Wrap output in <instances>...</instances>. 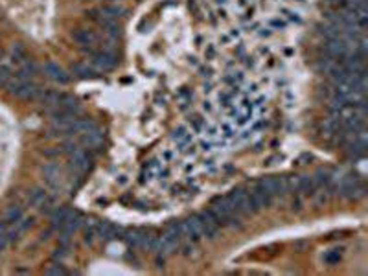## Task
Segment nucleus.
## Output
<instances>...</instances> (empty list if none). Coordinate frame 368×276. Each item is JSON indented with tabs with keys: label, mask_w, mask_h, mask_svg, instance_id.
Listing matches in <instances>:
<instances>
[{
	"label": "nucleus",
	"mask_w": 368,
	"mask_h": 276,
	"mask_svg": "<svg viewBox=\"0 0 368 276\" xmlns=\"http://www.w3.org/2000/svg\"><path fill=\"white\" fill-rule=\"evenodd\" d=\"M103 30L107 31L109 35H111V37H115V39H118V37H120V33H122V30H120V24L116 23V21H115V23H109L107 26H103Z\"/></svg>",
	"instance_id": "obj_25"
},
{
	"label": "nucleus",
	"mask_w": 368,
	"mask_h": 276,
	"mask_svg": "<svg viewBox=\"0 0 368 276\" xmlns=\"http://www.w3.org/2000/svg\"><path fill=\"white\" fill-rule=\"evenodd\" d=\"M46 275H65V269L61 267V265H57V263H54V265H50V267L45 271Z\"/></svg>",
	"instance_id": "obj_28"
},
{
	"label": "nucleus",
	"mask_w": 368,
	"mask_h": 276,
	"mask_svg": "<svg viewBox=\"0 0 368 276\" xmlns=\"http://www.w3.org/2000/svg\"><path fill=\"white\" fill-rule=\"evenodd\" d=\"M297 2H306V0H297Z\"/></svg>",
	"instance_id": "obj_37"
},
{
	"label": "nucleus",
	"mask_w": 368,
	"mask_h": 276,
	"mask_svg": "<svg viewBox=\"0 0 368 276\" xmlns=\"http://www.w3.org/2000/svg\"><path fill=\"white\" fill-rule=\"evenodd\" d=\"M258 188L261 192L269 193L271 197L273 195H282L287 192V181L285 179H261L258 183Z\"/></svg>",
	"instance_id": "obj_4"
},
{
	"label": "nucleus",
	"mask_w": 368,
	"mask_h": 276,
	"mask_svg": "<svg viewBox=\"0 0 368 276\" xmlns=\"http://www.w3.org/2000/svg\"><path fill=\"white\" fill-rule=\"evenodd\" d=\"M70 214H72V212H70L69 208H59V210H55L54 214H52V217H50L52 227H54V229H63V225L69 219Z\"/></svg>",
	"instance_id": "obj_16"
},
{
	"label": "nucleus",
	"mask_w": 368,
	"mask_h": 276,
	"mask_svg": "<svg viewBox=\"0 0 368 276\" xmlns=\"http://www.w3.org/2000/svg\"><path fill=\"white\" fill-rule=\"evenodd\" d=\"M28 201H30L33 207H45L46 203H48V195H46L45 190H41V188H33L30 193H28Z\"/></svg>",
	"instance_id": "obj_12"
},
{
	"label": "nucleus",
	"mask_w": 368,
	"mask_h": 276,
	"mask_svg": "<svg viewBox=\"0 0 368 276\" xmlns=\"http://www.w3.org/2000/svg\"><path fill=\"white\" fill-rule=\"evenodd\" d=\"M249 197H251V205H253L254 212L267 208L269 203H271V195H269V193H265V192H261L260 188H256L253 193H249Z\"/></svg>",
	"instance_id": "obj_8"
},
{
	"label": "nucleus",
	"mask_w": 368,
	"mask_h": 276,
	"mask_svg": "<svg viewBox=\"0 0 368 276\" xmlns=\"http://www.w3.org/2000/svg\"><path fill=\"white\" fill-rule=\"evenodd\" d=\"M63 256H67V247H59V249L54 253L55 260H57V258H63Z\"/></svg>",
	"instance_id": "obj_31"
},
{
	"label": "nucleus",
	"mask_w": 368,
	"mask_h": 276,
	"mask_svg": "<svg viewBox=\"0 0 368 276\" xmlns=\"http://www.w3.org/2000/svg\"><path fill=\"white\" fill-rule=\"evenodd\" d=\"M23 217V208L17 207V205H11V207L6 210V214H4V223L6 225H13L15 221H19Z\"/></svg>",
	"instance_id": "obj_18"
},
{
	"label": "nucleus",
	"mask_w": 368,
	"mask_h": 276,
	"mask_svg": "<svg viewBox=\"0 0 368 276\" xmlns=\"http://www.w3.org/2000/svg\"><path fill=\"white\" fill-rule=\"evenodd\" d=\"M215 4H221V6H225V4H227V0H215Z\"/></svg>",
	"instance_id": "obj_36"
},
{
	"label": "nucleus",
	"mask_w": 368,
	"mask_h": 276,
	"mask_svg": "<svg viewBox=\"0 0 368 276\" xmlns=\"http://www.w3.org/2000/svg\"><path fill=\"white\" fill-rule=\"evenodd\" d=\"M45 74L52 81H57V83H69L70 81V76L67 74V70L63 69V67H59L57 63L54 61H48L45 65Z\"/></svg>",
	"instance_id": "obj_6"
},
{
	"label": "nucleus",
	"mask_w": 368,
	"mask_h": 276,
	"mask_svg": "<svg viewBox=\"0 0 368 276\" xmlns=\"http://www.w3.org/2000/svg\"><path fill=\"white\" fill-rule=\"evenodd\" d=\"M9 243V236H8V225L6 223H0V251H4L6 245Z\"/></svg>",
	"instance_id": "obj_24"
},
{
	"label": "nucleus",
	"mask_w": 368,
	"mask_h": 276,
	"mask_svg": "<svg viewBox=\"0 0 368 276\" xmlns=\"http://www.w3.org/2000/svg\"><path fill=\"white\" fill-rule=\"evenodd\" d=\"M162 157H164L166 161H171V157H173V153H171V151H164V155H162Z\"/></svg>",
	"instance_id": "obj_35"
},
{
	"label": "nucleus",
	"mask_w": 368,
	"mask_h": 276,
	"mask_svg": "<svg viewBox=\"0 0 368 276\" xmlns=\"http://www.w3.org/2000/svg\"><path fill=\"white\" fill-rule=\"evenodd\" d=\"M70 161H72V166L77 171H87V169L91 168V159H89V155L85 153L81 147H77L74 153H70Z\"/></svg>",
	"instance_id": "obj_7"
},
{
	"label": "nucleus",
	"mask_w": 368,
	"mask_h": 276,
	"mask_svg": "<svg viewBox=\"0 0 368 276\" xmlns=\"http://www.w3.org/2000/svg\"><path fill=\"white\" fill-rule=\"evenodd\" d=\"M219 101H221L225 107H232V103H234L232 92H221V94H219Z\"/></svg>",
	"instance_id": "obj_27"
},
{
	"label": "nucleus",
	"mask_w": 368,
	"mask_h": 276,
	"mask_svg": "<svg viewBox=\"0 0 368 276\" xmlns=\"http://www.w3.org/2000/svg\"><path fill=\"white\" fill-rule=\"evenodd\" d=\"M190 125L193 127L195 133H201V131L205 129V118L203 116H192L190 118Z\"/></svg>",
	"instance_id": "obj_26"
},
{
	"label": "nucleus",
	"mask_w": 368,
	"mask_h": 276,
	"mask_svg": "<svg viewBox=\"0 0 368 276\" xmlns=\"http://www.w3.org/2000/svg\"><path fill=\"white\" fill-rule=\"evenodd\" d=\"M322 260H324V263H328V265H335V263H339V261H341V253H339L337 249L328 251V253L322 256Z\"/></svg>",
	"instance_id": "obj_22"
},
{
	"label": "nucleus",
	"mask_w": 368,
	"mask_h": 276,
	"mask_svg": "<svg viewBox=\"0 0 368 276\" xmlns=\"http://www.w3.org/2000/svg\"><path fill=\"white\" fill-rule=\"evenodd\" d=\"M315 188H317V184H315L313 177H307V175H302L299 177V190H304V192H313Z\"/></svg>",
	"instance_id": "obj_21"
},
{
	"label": "nucleus",
	"mask_w": 368,
	"mask_h": 276,
	"mask_svg": "<svg viewBox=\"0 0 368 276\" xmlns=\"http://www.w3.org/2000/svg\"><path fill=\"white\" fill-rule=\"evenodd\" d=\"M271 33H273V30H271V28H260V31H258V35H260V37H269Z\"/></svg>",
	"instance_id": "obj_33"
},
{
	"label": "nucleus",
	"mask_w": 368,
	"mask_h": 276,
	"mask_svg": "<svg viewBox=\"0 0 368 276\" xmlns=\"http://www.w3.org/2000/svg\"><path fill=\"white\" fill-rule=\"evenodd\" d=\"M267 24H269V28H271L273 31H282V30H285V28H287V23H285L284 19H280V17L271 19Z\"/></svg>",
	"instance_id": "obj_23"
},
{
	"label": "nucleus",
	"mask_w": 368,
	"mask_h": 276,
	"mask_svg": "<svg viewBox=\"0 0 368 276\" xmlns=\"http://www.w3.org/2000/svg\"><path fill=\"white\" fill-rule=\"evenodd\" d=\"M101 138H103L101 131L98 127H92L91 131H87V133L81 135V144L87 147H96L101 144Z\"/></svg>",
	"instance_id": "obj_10"
},
{
	"label": "nucleus",
	"mask_w": 368,
	"mask_h": 276,
	"mask_svg": "<svg viewBox=\"0 0 368 276\" xmlns=\"http://www.w3.org/2000/svg\"><path fill=\"white\" fill-rule=\"evenodd\" d=\"M125 241L129 243V247H140V249H142L144 232H140V230H129V232L125 234Z\"/></svg>",
	"instance_id": "obj_19"
},
{
	"label": "nucleus",
	"mask_w": 368,
	"mask_h": 276,
	"mask_svg": "<svg viewBox=\"0 0 368 276\" xmlns=\"http://www.w3.org/2000/svg\"><path fill=\"white\" fill-rule=\"evenodd\" d=\"M201 76L210 77V76H212V69H210V67H201Z\"/></svg>",
	"instance_id": "obj_32"
},
{
	"label": "nucleus",
	"mask_w": 368,
	"mask_h": 276,
	"mask_svg": "<svg viewBox=\"0 0 368 276\" xmlns=\"http://www.w3.org/2000/svg\"><path fill=\"white\" fill-rule=\"evenodd\" d=\"M96 232L101 239H115L116 238V229L115 225H111L109 221H101L96 227Z\"/></svg>",
	"instance_id": "obj_14"
},
{
	"label": "nucleus",
	"mask_w": 368,
	"mask_h": 276,
	"mask_svg": "<svg viewBox=\"0 0 368 276\" xmlns=\"http://www.w3.org/2000/svg\"><path fill=\"white\" fill-rule=\"evenodd\" d=\"M199 219H201V223H203L205 238L214 239L215 236H217V232H219V221H217V217H215L210 210H207V212H201Z\"/></svg>",
	"instance_id": "obj_5"
},
{
	"label": "nucleus",
	"mask_w": 368,
	"mask_h": 276,
	"mask_svg": "<svg viewBox=\"0 0 368 276\" xmlns=\"http://www.w3.org/2000/svg\"><path fill=\"white\" fill-rule=\"evenodd\" d=\"M229 199L232 201V205H234V208H236V212H239V214L249 215L254 212L253 205H251V197H249V193L243 192V190H232L229 195Z\"/></svg>",
	"instance_id": "obj_3"
},
{
	"label": "nucleus",
	"mask_w": 368,
	"mask_h": 276,
	"mask_svg": "<svg viewBox=\"0 0 368 276\" xmlns=\"http://www.w3.org/2000/svg\"><path fill=\"white\" fill-rule=\"evenodd\" d=\"M72 39L81 46H92L96 43V33L91 30H85V28H76L72 31Z\"/></svg>",
	"instance_id": "obj_9"
},
{
	"label": "nucleus",
	"mask_w": 368,
	"mask_h": 276,
	"mask_svg": "<svg viewBox=\"0 0 368 276\" xmlns=\"http://www.w3.org/2000/svg\"><path fill=\"white\" fill-rule=\"evenodd\" d=\"M72 72L81 79H92L96 77V72L92 67H89L87 63H72Z\"/></svg>",
	"instance_id": "obj_11"
},
{
	"label": "nucleus",
	"mask_w": 368,
	"mask_h": 276,
	"mask_svg": "<svg viewBox=\"0 0 368 276\" xmlns=\"http://www.w3.org/2000/svg\"><path fill=\"white\" fill-rule=\"evenodd\" d=\"M43 173H45L46 181L52 184V186H55V184L59 183V175H61V168L57 166V164H46L45 168H43Z\"/></svg>",
	"instance_id": "obj_13"
},
{
	"label": "nucleus",
	"mask_w": 368,
	"mask_h": 276,
	"mask_svg": "<svg viewBox=\"0 0 368 276\" xmlns=\"http://www.w3.org/2000/svg\"><path fill=\"white\" fill-rule=\"evenodd\" d=\"M116 65H118V57H116L115 52L103 50V52L92 54V67L100 72H109V70L116 69Z\"/></svg>",
	"instance_id": "obj_2"
},
{
	"label": "nucleus",
	"mask_w": 368,
	"mask_h": 276,
	"mask_svg": "<svg viewBox=\"0 0 368 276\" xmlns=\"http://www.w3.org/2000/svg\"><path fill=\"white\" fill-rule=\"evenodd\" d=\"M280 11H282L284 15H287V17H289L291 21H295V23H302V19H300V17L297 15V13H295V11H291V9H285V8H282V9H280Z\"/></svg>",
	"instance_id": "obj_29"
},
{
	"label": "nucleus",
	"mask_w": 368,
	"mask_h": 276,
	"mask_svg": "<svg viewBox=\"0 0 368 276\" xmlns=\"http://www.w3.org/2000/svg\"><path fill=\"white\" fill-rule=\"evenodd\" d=\"M215 54V50H214V46H208V50H207V55L208 57H212V55Z\"/></svg>",
	"instance_id": "obj_34"
},
{
	"label": "nucleus",
	"mask_w": 368,
	"mask_h": 276,
	"mask_svg": "<svg viewBox=\"0 0 368 276\" xmlns=\"http://www.w3.org/2000/svg\"><path fill=\"white\" fill-rule=\"evenodd\" d=\"M61 96L63 94H59L57 91H43L41 92V96H39V100L43 101V103H46V105H59V101H61Z\"/></svg>",
	"instance_id": "obj_17"
},
{
	"label": "nucleus",
	"mask_w": 368,
	"mask_h": 276,
	"mask_svg": "<svg viewBox=\"0 0 368 276\" xmlns=\"http://www.w3.org/2000/svg\"><path fill=\"white\" fill-rule=\"evenodd\" d=\"M221 131H223V135H225V137H234V129H232L230 125H227V123L221 127Z\"/></svg>",
	"instance_id": "obj_30"
},
{
	"label": "nucleus",
	"mask_w": 368,
	"mask_h": 276,
	"mask_svg": "<svg viewBox=\"0 0 368 276\" xmlns=\"http://www.w3.org/2000/svg\"><path fill=\"white\" fill-rule=\"evenodd\" d=\"M57 107L65 109V111H70V113H79V109H81V105H79V101L74 98V96H69V94H63L61 96V101H59V105Z\"/></svg>",
	"instance_id": "obj_15"
},
{
	"label": "nucleus",
	"mask_w": 368,
	"mask_h": 276,
	"mask_svg": "<svg viewBox=\"0 0 368 276\" xmlns=\"http://www.w3.org/2000/svg\"><path fill=\"white\" fill-rule=\"evenodd\" d=\"M35 72H37V67H35L33 63H26L23 69L17 72V77H19V79H24V81H30V77L35 76Z\"/></svg>",
	"instance_id": "obj_20"
},
{
	"label": "nucleus",
	"mask_w": 368,
	"mask_h": 276,
	"mask_svg": "<svg viewBox=\"0 0 368 276\" xmlns=\"http://www.w3.org/2000/svg\"><path fill=\"white\" fill-rule=\"evenodd\" d=\"M212 214L217 217L219 223H225V225H232V227H239L238 217H236V208L232 205V201L229 197H217L212 203Z\"/></svg>",
	"instance_id": "obj_1"
}]
</instances>
